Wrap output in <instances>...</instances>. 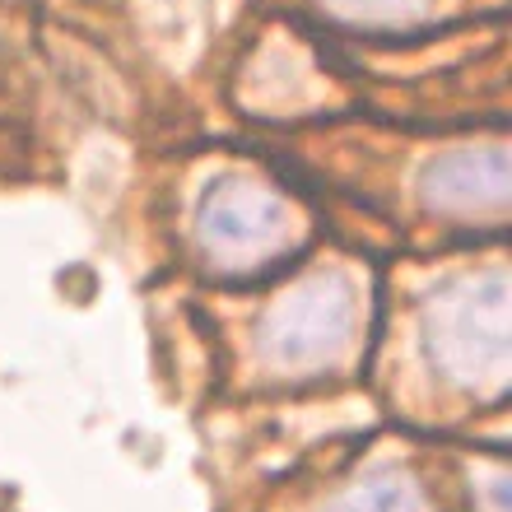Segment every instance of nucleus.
I'll return each instance as SVG.
<instances>
[{
	"label": "nucleus",
	"mask_w": 512,
	"mask_h": 512,
	"mask_svg": "<svg viewBox=\"0 0 512 512\" xmlns=\"http://www.w3.org/2000/svg\"><path fill=\"white\" fill-rule=\"evenodd\" d=\"M433 364L452 382H494L508 373V317H503V275L457 284L429 312Z\"/></svg>",
	"instance_id": "f257e3e1"
},
{
	"label": "nucleus",
	"mask_w": 512,
	"mask_h": 512,
	"mask_svg": "<svg viewBox=\"0 0 512 512\" xmlns=\"http://www.w3.org/2000/svg\"><path fill=\"white\" fill-rule=\"evenodd\" d=\"M298 238L294 210L252 182H219L201 205V243L219 270H261Z\"/></svg>",
	"instance_id": "f03ea898"
},
{
	"label": "nucleus",
	"mask_w": 512,
	"mask_h": 512,
	"mask_svg": "<svg viewBox=\"0 0 512 512\" xmlns=\"http://www.w3.org/2000/svg\"><path fill=\"white\" fill-rule=\"evenodd\" d=\"M359 322L345 280H308L266 317V350L280 368H322L350 350Z\"/></svg>",
	"instance_id": "7ed1b4c3"
},
{
	"label": "nucleus",
	"mask_w": 512,
	"mask_h": 512,
	"mask_svg": "<svg viewBox=\"0 0 512 512\" xmlns=\"http://www.w3.org/2000/svg\"><path fill=\"white\" fill-rule=\"evenodd\" d=\"M331 512H424V508H419V499L405 485L378 480V485H364V489H354V494H345Z\"/></svg>",
	"instance_id": "20e7f679"
},
{
	"label": "nucleus",
	"mask_w": 512,
	"mask_h": 512,
	"mask_svg": "<svg viewBox=\"0 0 512 512\" xmlns=\"http://www.w3.org/2000/svg\"><path fill=\"white\" fill-rule=\"evenodd\" d=\"M336 10L359 14V19H373V24H401V19H419L429 10L424 0H336Z\"/></svg>",
	"instance_id": "39448f33"
}]
</instances>
